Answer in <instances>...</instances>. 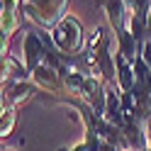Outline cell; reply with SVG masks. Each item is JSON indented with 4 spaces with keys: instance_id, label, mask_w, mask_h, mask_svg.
Here are the masks:
<instances>
[{
    "instance_id": "obj_1",
    "label": "cell",
    "mask_w": 151,
    "mask_h": 151,
    "mask_svg": "<svg viewBox=\"0 0 151 151\" xmlns=\"http://www.w3.org/2000/svg\"><path fill=\"white\" fill-rule=\"evenodd\" d=\"M51 44L59 49L61 56H76V54L86 51L88 39H86V32H83V24L78 17L66 15L51 29Z\"/></svg>"
},
{
    "instance_id": "obj_14",
    "label": "cell",
    "mask_w": 151,
    "mask_h": 151,
    "mask_svg": "<svg viewBox=\"0 0 151 151\" xmlns=\"http://www.w3.org/2000/svg\"><path fill=\"white\" fill-rule=\"evenodd\" d=\"M146 37L151 39V10H149V15H146Z\"/></svg>"
},
{
    "instance_id": "obj_11",
    "label": "cell",
    "mask_w": 151,
    "mask_h": 151,
    "mask_svg": "<svg viewBox=\"0 0 151 151\" xmlns=\"http://www.w3.org/2000/svg\"><path fill=\"white\" fill-rule=\"evenodd\" d=\"M15 122H17V110L3 102V107H0V137L3 139H7L15 132Z\"/></svg>"
},
{
    "instance_id": "obj_3",
    "label": "cell",
    "mask_w": 151,
    "mask_h": 151,
    "mask_svg": "<svg viewBox=\"0 0 151 151\" xmlns=\"http://www.w3.org/2000/svg\"><path fill=\"white\" fill-rule=\"evenodd\" d=\"M22 0H0V54H7V42L20 29Z\"/></svg>"
},
{
    "instance_id": "obj_9",
    "label": "cell",
    "mask_w": 151,
    "mask_h": 151,
    "mask_svg": "<svg viewBox=\"0 0 151 151\" xmlns=\"http://www.w3.org/2000/svg\"><path fill=\"white\" fill-rule=\"evenodd\" d=\"M115 86L119 88V93H132L137 88V73H134V63H129L127 59H122V56L115 51Z\"/></svg>"
},
{
    "instance_id": "obj_6",
    "label": "cell",
    "mask_w": 151,
    "mask_h": 151,
    "mask_svg": "<svg viewBox=\"0 0 151 151\" xmlns=\"http://www.w3.org/2000/svg\"><path fill=\"white\" fill-rule=\"evenodd\" d=\"M39 90L32 83V78L29 81H20V83H10V86H3V102H7L10 107H15V110H20L22 105H27L32 98H34V93Z\"/></svg>"
},
{
    "instance_id": "obj_7",
    "label": "cell",
    "mask_w": 151,
    "mask_h": 151,
    "mask_svg": "<svg viewBox=\"0 0 151 151\" xmlns=\"http://www.w3.org/2000/svg\"><path fill=\"white\" fill-rule=\"evenodd\" d=\"M102 10L107 15V24H110V29L115 32V37L127 29V22H129L127 0H102Z\"/></svg>"
},
{
    "instance_id": "obj_15",
    "label": "cell",
    "mask_w": 151,
    "mask_h": 151,
    "mask_svg": "<svg viewBox=\"0 0 151 151\" xmlns=\"http://www.w3.org/2000/svg\"><path fill=\"white\" fill-rule=\"evenodd\" d=\"M144 151H151V146H146V149H144Z\"/></svg>"
},
{
    "instance_id": "obj_8",
    "label": "cell",
    "mask_w": 151,
    "mask_h": 151,
    "mask_svg": "<svg viewBox=\"0 0 151 151\" xmlns=\"http://www.w3.org/2000/svg\"><path fill=\"white\" fill-rule=\"evenodd\" d=\"M0 68H3V76H0L3 86H10V83H20V81H29L32 78V73L22 63V59H15L12 54H5L3 59H0Z\"/></svg>"
},
{
    "instance_id": "obj_13",
    "label": "cell",
    "mask_w": 151,
    "mask_h": 151,
    "mask_svg": "<svg viewBox=\"0 0 151 151\" xmlns=\"http://www.w3.org/2000/svg\"><path fill=\"white\" fill-rule=\"evenodd\" d=\"M144 129H146V141H149V146H151V115L144 119Z\"/></svg>"
},
{
    "instance_id": "obj_2",
    "label": "cell",
    "mask_w": 151,
    "mask_h": 151,
    "mask_svg": "<svg viewBox=\"0 0 151 151\" xmlns=\"http://www.w3.org/2000/svg\"><path fill=\"white\" fill-rule=\"evenodd\" d=\"M24 15L29 17L34 24H39L42 29H54L68 10V0H24L22 3Z\"/></svg>"
},
{
    "instance_id": "obj_5",
    "label": "cell",
    "mask_w": 151,
    "mask_h": 151,
    "mask_svg": "<svg viewBox=\"0 0 151 151\" xmlns=\"http://www.w3.org/2000/svg\"><path fill=\"white\" fill-rule=\"evenodd\" d=\"M32 83L44 93H51V95H59L63 90V76L59 68H54L51 63H42L32 71Z\"/></svg>"
},
{
    "instance_id": "obj_10",
    "label": "cell",
    "mask_w": 151,
    "mask_h": 151,
    "mask_svg": "<svg viewBox=\"0 0 151 151\" xmlns=\"http://www.w3.org/2000/svg\"><path fill=\"white\" fill-rule=\"evenodd\" d=\"M139 46H141V42L129 29H124L122 34H117V54L122 56V59H127L129 63H134L139 56H141L139 54Z\"/></svg>"
},
{
    "instance_id": "obj_4",
    "label": "cell",
    "mask_w": 151,
    "mask_h": 151,
    "mask_svg": "<svg viewBox=\"0 0 151 151\" xmlns=\"http://www.w3.org/2000/svg\"><path fill=\"white\" fill-rule=\"evenodd\" d=\"M46 39L39 37L37 32L27 29L24 37H22V63L29 68V73L37 68V66L46 63Z\"/></svg>"
},
{
    "instance_id": "obj_16",
    "label": "cell",
    "mask_w": 151,
    "mask_h": 151,
    "mask_svg": "<svg viewBox=\"0 0 151 151\" xmlns=\"http://www.w3.org/2000/svg\"><path fill=\"white\" fill-rule=\"evenodd\" d=\"M3 151H12V149H3Z\"/></svg>"
},
{
    "instance_id": "obj_12",
    "label": "cell",
    "mask_w": 151,
    "mask_h": 151,
    "mask_svg": "<svg viewBox=\"0 0 151 151\" xmlns=\"http://www.w3.org/2000/svg\"><path fill=\"white\" fill-rule=\"evenodd\" d=\"M139 54H141V59H144L149 66H151V39L146 37L144 42H141V46H139Z\"/></svg>"
}]
</instances>
